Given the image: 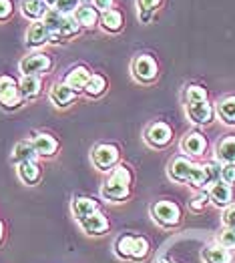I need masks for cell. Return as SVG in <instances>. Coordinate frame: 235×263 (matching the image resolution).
I'll list each match as a JSON object with an SVG mask.
<instances>
[{"label": "cell", "instance_id": "6da1fadb", "mask_svg": "<svg viewBox=\"0 0 235 263\" xmlns=\"http://www.w3.org/2000/svg\"><path fill=\"white\" fill-rule=\"evenodd\" d=\"M44 24H46V28L52 32L55 43H57L61 36L64 39V36H73V34L79 32V22L75 21V18H68L66 14L57 12V10H48V12H46Z\"/></svg>", "mask_w": 235, "mask_h": 263}, {"label": "cell", "instance_id": "7a4b0ae2", "mask_svg": "<svg viewBox=\"0 0 235 263\" xmlns=\"http://www.w3.org/2000/svg\"><path fill=\"white\" fill-rule=\"evenodd\" d=\"M129 181H131V175H129L127 167H119L115 169V173L111 175L105 187H103V195L107 199H123L127 197L129 193Z\"/></svg>", "mask_w": 235, "mask_h": 263}, {"label": "cell", "instance_id": "3957f363", "mask_svg": "<svg viewBox=\"0 0 235 263\" xmlns=\"http://www.w3.org/2000/svg\"><path fill=\"white\" fill-rule=\"evenodd\" d=\"M21 87L10 77H0V105L12 109L21 105Z\"/></svg>", "mask_w": 235, "mask_h": 263}, {"label": "cell", "instance_id": "277c9868", "mask_svg": "<svg viewBox=\"0 0 235 263\" xmlns=\"http://www.w3.org/2000/svg\"><path fill=\"white\" fill-rule=\"evenodd\" d=\"M153 215H155V219L159 221L161 225H167V227L177 225V223H179V217H181L179 207H177L175 203H169V201H159V203H155V205H153Z\"/></svg>", "mask_w": 235, "mask_h": 263}, {"label": "cell", "instance_id": "5b68a950", "mask_svg": "<svg viewBox=\"0 0 235 263\" xmlns=\"http://www.w3.org/2000/svg\"><path fill=\"white\" fill-rule=\"evenodd\" d=\"M48 66H50V61L44 54H28L21 61V70L24 77H37L44 72Z\"/></svg>", "mask_w": 235, "mask_h": 263}, {"label": "cell", "instance_id": "8992f818", "mask_svg": "<svg viewBox=\"0 0 235 263\" xmlns=\"http://www.w3.org/2000/svg\"><path fill=\"white\" fill-rule=\"evenodd\" d=\"M187 117L191 119L193 123H197V125H207L213 119V109H211V105L207 101L189 103L187 105Z\"/></svg>", "mask_w": 235, "mask_h": 263}, {"label": "cell", "instance_id": "52a82bcc", "mask_svg": "<svg viewBox=\"0 0 235 263\" xmlns=\"http://www.w3.org/2000/svg\"><path fill=\"white\" fill-rule=\"evenodd\" d=\"M133 70H135V77L139 81H153L157 77V63L147 54H141L133 63Z\"/></svg>", "mask_w": 235, "mask_h": 263}, {"label": "cell", "instance_id": "ba28073f", "mask_svg": "<svg viewBox=\"0 0 235 263\" xmlns=\"http://www.w3.org/2000/svg\"><path fill=\"white\" fill-rule=\"evenodd\" d=\"M26 43L28 46H41L44 43H55V39L44 22H34L26 32Z\"/></svg>", "mask_w": 235, "mask_h": 263}, {"label": "cell", "instance_id": "9c48e42d", "mask_svg": "<svg viewBox=\"0 0 235 263\" xmlns=\"http://www.w3.org/2000/svg\"><path fill=\"white\" fill-rule=\"evenodd\" d=\"M117 159H119V153H117V149L111 147V145H101V147H97V149L93 151V161H95V165H97L99 169H103V171H107L111 165H115Z\"/></svg>", "mask_w": 235, "mask_h": 263}, {"label": "cell", "instance_id": "30bf717a", "mask_svg": "<svg viewBox=\"0 0 235 263\" xmlns=\"http://www.w3.org/2000/svg\"><path fill=\"white\" fill-rule=\"evenodd\" d=\"M209 199L213 201L217 207H227V205H231V201H233L231 185H227V183H223V181L213 183V187L209 189Z\"/></svg>", "mask_w": 235, "mask_h": 263}, {"label": "cell", "instance_id": "8fae6325", "mask_svg": "<svg viewBox=\"0 0 235 263\" xmlns=\"http://www.w3.org/2000/svg\"><path fill=\"white\" fill-rule=\"evenodd\" d=\"M193 163L185 157H177L173 159L171 165H169V175L171 179L179 181V183H189V175H191Z\"/></svg>", "mask_w": 235, "mask_h": 263}, {"label": "cell", "instance_id": "7c38bea8", "mask_svg": "<svg viewBox=\"0 0 235 263\" xmlns=\"http://www.w3.org/2000/svg\"><path fill=\"white\" fill-rule=\"evenodd\" d=\"M147 141L153 147H165L171 141V129L165 123H155L147 131Z\"/></svg>", "mask_w": 235, "mask_h": 263}, {"label": "cell", "instance_id": "4fadbf2b", "mask_svg": "<svg viewBox=\"0 0 235 263\" xmlns=\"http://www.w3.org/2000/svg\"><path fill=\"white\" fill-rule=\"evenodd\" d=\"M205 149H207V141H205V137L201 133H189L183 139V151L185 153L199 157V155L205 153Z\"/></svg>", "mask_w": 235, "mask_h": 263}, {"label": "cell", "instance_id": "5bb4252c", "mask_svg": "<svg viewBox=\"0 0 235 263\" xmlns=\"http://www.w3.org/2000/svg\"><path fill=\"white\" fill-rule=\"evenodd\" d=\"M88 79H91V74H88V70H86L85 66H77V68H73V70L66 74L64 85L77 92V90H83V88L86 87Z\"/></svg>", "mask_w": 235, "mask_h": 263}, {"label": "cell", "instance_id": "9a60e30c", "mask_svg": "<svg viewBox=\"0 0 235 263\" xmlns=\"http://www.w3.org/2000/svg\"><path fill=\"white\" fill-rule=\"evenodd\" d=\"M46 2L44 0H22L21 2V8H22V14L37 21V18H44L46 16Z\"/></svg>", "mask_w": 235, "mask_h": 263}, {"label": "cell", "instance_id": "2e32d148", "mask_svg": "<svg viewBox=\"0 0 235 263\" xmlns=\"http://www.w3.org/2000/svg\"><path fill=\"white\" fill-rule=\"evenodd\" d=\"M205 263H231V253L223 245H209L203 249Z\"/></svg>", "mask_w": 235, "mask_h": 263}, {"label": "cell", "instance_id": "e0dca14e", "mask_svg": "<svg viewBox=\"0 0 235 263\" xmlns=\"http://www.w3.org/2000/svg\"><path fill=\"white\" fill-rule=\"evenodd\" d=\"M73 211H75L77 219L83 221V219H86L88 215L97 213V201H93V199H88V197H77L75 203H73Z\"/></svg>", "mask_w": 235, "mask_h": 263}, {"label": "cell", "instance_id": "ac0fdd59", "mask_svg": "<svg viewBox=\"0 0 235 263\" xmlns=\"http://www.w3.org/2000/svg\"><path fill=\"white\" fill-rule=\"evenodd\" d=\"M217 159L225 165H235V137H225L217 145Z\"/></svg>", "mask_w": 235, "mask_h": 263}, {"label": "cell", "instance_id": "d6986e66", "mask_svg": "<svg viewBox=\"0 0 235 263\" xmlns=\"http://www.w3.org/2000/svg\"><path fill=\"white\" fill-rule=\"evenodd\" d=\"M81 223H83V229H85L86 233H91V235L103 233V231L109 227L105 215H101V213H93V215H88V217L83 219Z\"/></svg>", "mask_w": 235, "mask_h": 263}, {"label": "cell", "instance_id": "ffe728a7", "mask_svg": "<svg viewBox=\"0 0 235 263\" xmlns=\"http://www.w3.org/2000/svg\"><path fill=\"white\" fill-rule=\"evenodd\" d=\"M50 99H52V103H55L57 107H66V105L75 99V90L68 88L66 85H57V87H52Z\"/></svg>", "mask_w": 235, "mask_h": 263}, {"label": "cell", "instance_id": "44dd1931", "mask_svg": "<svg viewBox=\"0 0 235 263\" xmlns=\"http://www.w3.org/2000/svg\"><path fill=\"white\" fill-rule=\"evenodd\" d=\"M32 147H34V151L37 155H52L57 151V141L50 137V135H39L37 139H34V143H32Z\"/></svg>", "mask_w": 235, "mask_h": 263}, {"label": "cell", "instance_id": "7402d4cb", "mask_svg": "<svg viewBox=\"0 0 235 263\" xmlns=\"http://www.w3.org/2000/svg\"><path fill=\"white\" fill-rule=\"evenodd\" d=\"M217 112L223 119V123L235 125V97H227L217 105Z\"/></svg>", "mask_w": 235, "mask_h": 263}, {"label": "cell", "instance_id": "603a6c76", "mask_svg": "<svg viewBox=\"0 0 235 263\" xmlns=\"http://www.w3.org/2000/svg\"><path fill=\"white\" fill-rule=\"evenodd\" d=\"M19 175H21V179L24 183L32 185V183L39 181L41 171H39V167L34 165V161H26V163H21V165H19Z\"/></svg>", "mask_w": 235, "mask_h": 263}, {"label": "cell", "instance_id": "cb8c5ba5", "mask_svg": "<svg viewBox=\"0 0 235 263\" xmlns=\"http://www.w3.org/2000/svg\"><path fill=\"white\" fill-rule=\"evenodd\" d=\"M75 21L79 22V24H83V26H93L97 22V10L93 6L83 4V6H79L75 10Z\"/></svg>", "mask_w": 235, "mask_h": 263}, {"label": "cell", "instance_id": "d4e9b609", "mask_svg": "<svg viewBox=\"0 0 235 263\" xmlns=\"http://www.w3.org/2000/svg\"><path fill=\"white\" fill-rule=\"evenodd\" d=\"M34 157H37V151H34V147H32L30 143H26V141H22V143H19V145L14 147V155H12V159H14L16 163L34 161Z\"/></svg>", "mask_w": 235, "mask_h": 263}, {"label": "cell", "instance_id": "484cf974", "mask_svg": "<svg viewBox=\"0 0 235 263\" xmlns=\"http://www.w3.org/2000/svg\"><path fill=\"white\" fill-rule=\"evenodd\" d=\"M103 28L109 30V32H117V30H121V26H123V16H121V12L119 10H107L105 14H103Z\"/></svg>", "mask_w": 235, "mask_h": 263}, {"label": "cell", "instance_id": "4316f807", "mask_svg": "<svg viewBox=\"0 0 235 263\" xmlns=\"http://www.w3.org/2000/svg\"><path fill=\"white\" fill-rule=\"evenodd\" d=\"M41 92V79L39 77H24L21 83V95L22 97H37Z\"/></svg>", "mask_w": 235, "mask_h": 263}, {"label": "cell", "instance_id": "83f0119b", "mask_svg": "<svg viewBox=\"0 0 235 263\" xmlns=\"http://www.w3.org/2000/svg\"><path fill=\"white\" fill-rule=\"evenodd\" d=\"M161 4V0H137L139 6V18L141 22H147L151 18V12Z\"/></svg>", "mask_w": 235, "mask_h": 263}, {"label": "cell", "instance_id": "f1b7e54d", "mask_svg": "<svg viewBox=\"0 0 235 263\" xmlns=\"http://www.w3.org/2000/svg\"><path fill=\"white\" fill-rule=\"evenodd\" d=\"M86 95H91V97H97V95H101L103 90H105V79L101 77V74H93L91 79H88V83H86Z\"/></svg>", "mask_w": 235, "mask_h": 263}, {"label": "cell", "instance_id": "f546056e", "mask_svg": "<svg viewBox=\"0 0 235 263\" xmlns=\"http://www.w3.org/2000/svg\"><path fill=\"white\" fill-rule=\"evenodd\" d=\"M189 183H191L193 187H203V185L207 183V171H205V167L193 163L191 175H189Z\"/></svg>", "mask_w": 235, "mask_h": 263}, {"label": "cell", "instance_id": "4dcf8cb0", "mask_svg": "<svg viewBox=\"0 0 235 263\" xmlns=\"http://www.w3.org/2000/svg\"><path fill=\"white\" fill-rule=\"evenodd\" d=\"M185 101L187 105L189 103H201V101H207V92L203 87H197V85H191V87L185 90Z\"/></svg>", "mask_w": 235, "mask_h": 263}, {"label": "cell", "instance_id": "1f68e13d", "mask_svg": "<svg viewBox=\"0 0 235 263\" xmlns=\"http://www.w3.org/2000/svg\"><path fill=\"white\" fill-rule=\"evenodd\" d=\"M133 247H135V237L125 235L117 241V251L121 257H133Z\"/></svg>", "mask_w": 235, "mask_h": 263}, {"label": "cell", "instance_id": "d6a6232c", "mask_svg": "<svg viewBox=\"0 0 235 263\" xmlns=\"http://www.w3.org/2000/svg\"><path fill=\"white\" fill-rule=\"evenodd\" d=\"M77 8H79V0H57V4H55V10L61 14L75 12Z\"/></svg>", "mask_w": 235, "mask_h": 263}, {"label": "cell", "instance_id": "836d02e7", "mask_svg": "<svg viewBox=\"0 0 235 263\" xmlns=\"http://www.w3.org/2000/svg\"><path fill=\"white\" fill-rule=\"evenodd\" d=\"M147 253H149L147 241H145L143 237H137V239H135V247H133V257H135V259H143Z\"/></svg>", "mask_w": 235, "mask_h": 263}, {"label": "cell", "instance_id": "e575fe53", "mask_svg": "<svg viewBox=\"0 0 235 263\" xmlns=\"http://www.w3.org/2000/svg\"><path fill=\"white\" fill-rule=\"evenodd\" d=\"M219 243H221L225 249H235V229H225V231L219 235Z\"/></svg>", "mask_w": 235, "mask_h": 263}, {"label": "cell", "instance_id": "d590c367", "mask_svg": "<svg viewBox=\"0 0 235 263\" xmlns=\"http://www.w3.org/2000/svg\"><path fill=\"white\" fill-rule=\"evenodd\" d=\"M205 171H207V183H211V181L217 183V179H221V167L217 163H207Z\"/></svg>", "mask_w": 235, "mask_h": 263}, {"label": "cell", "instance_id": "8d00e7d4", "mask_svg": "<svg viewBox=\"0 0 235 263\" xmlns=\"http://www.w3.org/2000/svg\"><path fill=\"white\" fill-rule=\"evenodd\" d=\"M221 181L227 185L235 183V165H223L221 167Z\"/></svg>", "mask_w": 235, "mask_h": 263}, {"label": "cell", "instance_id": "74e56055", "mask_svg": "<svg viewBox=\"0 0 235 263\" xmlns=\"http://www.w3.org/2000/svg\"><path fill=\"white\" fill-rule=\"evenodd\" d=\"M207 203H209V195H207V193H199L197 197H193L191 209H193V211H201V209H203Z\"/></svg>", "mask_w": 235, "mask_h": 263}, {"label": "cell", "instance_id": "f35d334b", "mask_svg": "<svg viewBox=\"0 0 235 263\" xmlns=\"http://www.w3.org/2000/svg\"><path fill=\"white\" fill-rule=\"evenodd\" d=\"M223 225H225L227 229H235V205L229 207V209L223 213Z\"/></svg>", "mask_w": 235, "mask_h": 263}, {"label": "cell", "instance_id": "ab89813d", "mask_svg": "<svg viewBox=\"0 0 235 263\" xmlns=\"http://www.w3.org/2000/svg\"><path fill=\"white\" fill-rule=\"evenodd\" d=\"M12 14V2L10 0H0V21L8 18Z\"/></svg>", "mask_w": 235, "mask_h": 263}, {"label": "cell", "instance_id": "60d3db41", "mask_svg": "<svg viewBox=\"0 0 235 263\" xmlns=\"http://www.w3.org/2000/svg\"><path fill=\"white\" fill-rule=\"evenodd\" d=\"M95 6L107 12V10H111V6H113V0H95Z\"/></svg>", "mask_w": 235, "mask_h": 263}, {"label": "cell", "instance_id": "b9f144b4", "mask_svg": "<svg viewBox=\"0 0 235 263\" xmlns=\"http://www.w3.org/2000/svg\"><path fill=\"white\" fill-rule=\"evenodd\" d=\"M44 2H46L48 6H55V4H57V0H44Z\"/></svg>", "mask_w": 235, "mask_h": 263}, {"label": "cell", "instance_id": "7bdbcfd3", "mask_svg": "<svg viewBox=\"0 0 235 263\" xmlns=\"http://www.w3.org/2000/svg\"><path fill=\"white\" fill-rule=\"evenodd\" d=\"M0 239H2V223H0Z\"/></svg>", "mask_w": 235, "mask_h": 263}, {"label": "cell", "instance_id": "ee69618b", "mask_svg": "<svg viewBox=\"0 0 235 263\" xmlns=\"http://www.w3.org/2000/svg\"><path fill=\"white\" fill-rule=\"evenodd\" d=\"M79 2H88V0H79Z\"/></svg>", "mask_w": 235, "mask_h": 263}]
</instances>
